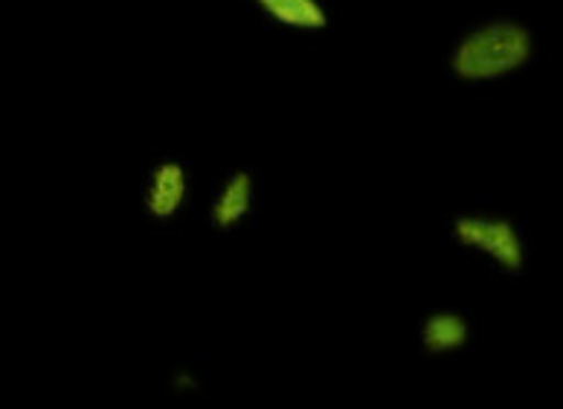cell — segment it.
Masks as SVG:
<instances>
[{
  "instance_id": "obj_5",
  "label": "cell",
  "mask_w": 563,
  "mask_h": 409,
  "mask_svg": "<svg viewBox=\"0 0 563 409\" xmlns=\"http://www.w3.org/2000/svg\"><path fill=\"white\" fill-rule=\"evenodd\" d=\"M421 352L430 357H448V354L465 352L471 343V320L465 313L442 308V311L427 313L419 329Z\"/></svg>"
},
{
  "instance_id": "obj_7",
  "label": "cell",
  "mask_w": 563,
  "mask_h": 409,
  "mask_svg": "<svg viewBox=\"0 0 563 409\" xmlns=\"http://www.w3.org/2000/svg\"><path fill=\"white\" fill-rule=\"evenodd\" d=\"M172 386H175V393L189 395L198 389V377H195L189 369H180V372H175V380H172Z\"/></svg>"
},
{
  "instance_id": "obj_3",
  "label": "cell",
  "mask_w": 563,
  "mask_h": 409,
  "mask_svg": "<svg viewBox=\"0 0 563 409\" xmlns=\"http://www.w3.org/2000/svg\"><path fill=\"white\" fill-rule=\"evenodd\" d=\"M189 198V169L180 161L157 163L148 175L143 209L152 221H172Z\"/></svg>"
},
{
  "instance_id": "obj_1",
  "label": "cell",
  "mask_w": 563,
  "mask_h": 409,
  "mask_svg": "<svg viewBox=\"0 0 563 409\" xmlns=\"http://www.w3.org/2000/svg\"><path fill=\"white\" fill-rule=\"evenodd\" d=\"M534 33L517 18H492L453 44L448 67L459 81L485 85L526 70L534 58Z\"/></svg>"
},
{
  "instance_id": "obj_6",
  "label": "cell",
  "mask_w": 563,
  "mask_h": 409,
  "mask_svg": "<svg viewBox=\"0 0 563 409\" xmlns=\"http://www.w3.org/2000/svg\"><path fill=\"white\" fill-rule=\"evenodd\" d=\"M274 24L302 33H320L329 26V12L320 0H253Z\"/></svg>"
},
{
  "instance_id": "obj_2",
  "label": "cell",
  "mask_w": 563,
  "mask_h": 409,
  "mask_svg": "<svg viewBox=\"0 0 563 409\" xmlns=\"http://www.w3.org/2000/svg\"><path fill=\"white\" fill-rule=\"evenodd\" d=\"M451 235L459 247L483 253L499 270L523 273L526 244L517 224L506 215H456L451 224Z\"/></svg>"
},
{
  "instance_id": "obj_4",
  "label": "cell",
  "mask_w": 563,
  "mask_h": 409,
  "mask_svg": "<svg viewBox=\"0 0 563 409\" xmlns=\"http://www.w3.org/2000/svg\"><path fill=\"white\" fill-rule=\"evenodd\" d=\"M253 195H256V180L247 169H235L224 177L210 207V221L218 233H230L244 224V218L253 212Z\"/></svg>"
}]
</instances>
